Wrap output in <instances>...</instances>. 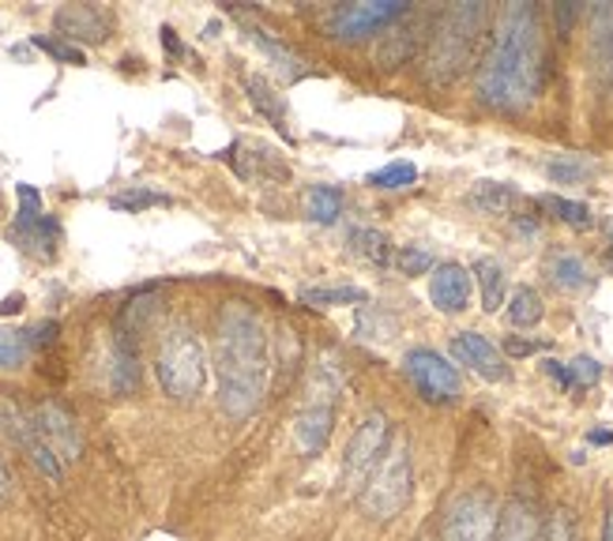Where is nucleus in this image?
Here are the masks:
<instances>
[{
    "label": "nucleus",
    "instance_id": "obj_1",
    "mask_svg": "<svg viewBox=\"0 0 613 541\" xmlns=\"http://www.w3.org/2000/svg\"><path fill=\"white\" fill-rule=\"evenodd\" d=\"M545 76L542 20L535 4H508L501 12L478 64V102L501 113H519L538 98Z\"/></svg>",
    "mask_w": 613,
    "mask_h": 541
},
{
    "label": "nucleus",
    "instance_id": "obj_2",
    "mask_svg": "<svg viewBox=\"0 0 613 541\" xmlns=\"http://www.w3.org/2000/svg\"><path fill=\"white\" fill-rule=\"evenodd\" d=\"M214 377H219V406L234 421L248 418L268 395L271 343L263 320L253 305L226 302L214 323Z\"/></svg>",
    "mask_w": 613,
    "mask_h": 541
},
{
    "label": "nucleus",
    "instance_id": "obj_3",
    "mask_svg": "<svg viewBox=\"0 0 613 541\" xmlns=\"http://www.w3.org/2000/svg\"><path fill=\"white\" fill-rule=\"evenodd\" d=\"M490 23L486 4H452L441 12L426 49V79L429 83H452L470 69L478 53V41Z\"/></svg>",
    "mask_w": 613,
    "mask_h": 541
},
{
    "label": "nucleus",
    "instance_id": "obj_4",
    "mask_svg": "<svg viewBox=\"0 0 613 541\" xmlns=\"http://www.w3.org/2000/svg\"><path fill=\"white\" fill-rule=\"evenodd\" d=\"M346 377L343 365H339L335 354H320L309 369V380H305V395L302 406L294 414V447L309 459H317L328 447L331 432H335V414H339V398H343Z\"/></svg>",
    "mask_w": 613,
    "mask_h": 541
},
{
    "label": "nucleus",
    "instance_id": "obj_5",
    "mask_svg": "<svg viewBox=\"0 0 613 541\" xmlns=\"http://www.w3.org/2000/svg\"><path fill=\"white\" fill-rule=\"evenodd\" d=\"M155 377L173 403H193L207 384V349L188 323H173L155 354Z\"/></svg>",
    "mask_w": 613,
    "mask_h": 541
},
{
    "label": "nucleus",
    "instance_id": "obj_6",
    "mask_svg": "<svg viewBox=\"0 0 613 541\" xmlns=\"http://www.w3.org/2000/svg\"><path fill=\"white\" fill-rule=\"evenodd\" d=\"M414 496V452L407 440H392L388 455L380 459V466L372 470L369 485L361 489L358 507L377 522H388L395 515H403V507Z\"/></svg>",
    "mask_w": 613,
    "mask_h": 541
},
{
    "label": "nucleus",
    "instance_id": "obj_7",
    "mask_svg": "<svg viewBox=\"0 0 613 541\" xmlns=\"http://www.w3.org/2000/svg\"><path fill=\"white\" fill-rule=\"evenodd\" d=\"M392 447V421L388 414L372 410L366 418L354 426L351 440L343 447V466H339V481L351 496H361V489L369 485L372 470L380 466V459L388 455Z\"/></svg>",
    "mask_w": 613,
    "mask_h": 541
},
{
    "label": "nucleus",
    "instance_id": "obj_8",
    "mask_svg": "<svg viewBox=\"0 0 613 541\" xmlns=\"http://www.w3.org/2000/svg\"><path fill=\"white\" fill-rule=\"evenodd\" d=\"M496 515H501V507H496L490 489H463L444 507L437 541H493Z\"/></svg>",
    "mask_w": 613,
    "mask_h": 541
},
{
    "label": "nucleus",
    "instance_id": "obj_9",
    "mask_svg": "<svg viewBox=\"0 0 613 541\" xmlns=\"http://www.w3.org/2000/svg\"><path fill=\"white\" fill-rule=\"evenodd\" d=\"M15 196H20V211H15V226H12L15 245L27 256H35V260H53L57 241H61V222L53 214H46L41 196L30 185H20Z\"/></svg>",
    "mask_w": 613,
    "mask_h": 541
},
{
    "label": "nucleus",
    "instance_id": "obj_10",
    "mask_svg": "<svg viewBox=\"0 0 613 541\" xmlns=\"http://www.w3.org/2000/svg\"><path fill=\"white\" fill-rule=\"evenodd\" d=\"M410 12V4L403 0H366V4H339L328 15V35L339 41H361L377 30L400 23Z\"/></svg>",
    "mask_w": 613,
    "mask_h": 541
},
{
    "label": "nucleus",
    "instance_id": "obj_11",
    "mask_svg": "<svg viewBox=\"0 0 613 541\" xmlns=\"http://www.w3.org/2000/svg\"><path fill=\"white\" fill-rule=\"evenodd\" d=\"M403 372L410 377L414 391H418L421 398H429V403H455L463 391V380H459V369L449 361V357H441L437 349H410L407 357H403Z\"/></svg>",
    "mask_w": 613,
    "mask_h": 541
},
{
    "label": "nucleus",
    "instance_id": "obj_12",
    "mask_svg": "<svg viewBox=\"0 0 613 541\" xmlns=\"http://www.w3.org/2000/svg\"><path fill=\"white\" fill-rule=\"evenodd\" d=\"M30 421H35L38 437L46 440L49 447H53V455L64 466L79 459V452H83L79 426H76V418H72V414L64 410L61 403H41V406H35V410H30Z\"/></svg>",
    "mask_w": 613,
    "mask_h": 541
},
{
    "label": "nucleus",
    "instance_id": "obj_13",
    "mask_svg": "<svg viewBox=\"0 0 613 541\" xmlns=\"http://www.w3.org/2000/svg\"><path fill=\"white\" fill-rule=\"evenodd\" d=\"M53 27L64 41L83 49V46H102V41L110 38L113 20H110V12H102L98 4H64V8H57Z\"/></svg>",
    "mask_w": 613,
    "mask_h": 541
},
{
    "label": "nucleus",
    "instance_id": "obj_14",
    "mask_svg": "<svg viewBox=\"0 0 613 541\" xmlns=\"http://www.w3.org/2000/svg\"><path fill=\"white\" fill-rule=\"evenodd\" d=\"M452 357L459 365H467L470 372H478L482 380H490V384L508 380V361H504V354L486 335H478V331H459V335L452 339Z\"/></svg>",
    "mask_w": 613,
    "mask_h": 541
},
{
    "label": "nucleus",
    "instance_id": "obj_15",
    "mask_svg": "<svg viewBox=\"0 0 613 541\" xmlns=\"http://www.w3.org/2000/svg\"><path fill=\"white\" fill-rule=\"evenodd\" d=\"M542 530L545 519L538 512V504L527 501V496H512L508 504H501L493 541H542Z\"/></svg>",
    "mask_w": 613,
    "mask_h": 541
},
{
    "label": "nucleus",
    "instance_id": "obj_16",
    "mask_svg": "<svg viewBox=\"0 0 613 541\" xmlns=\"http://www.w3.org/2000/svg\"><path fill=\"white\" fill-rule=\"evenodd\" d=\"M429 302L441 312H463L470 305V271L459 268V263H441L433 268V279H429Z\"/></svg>",
    "mask_w": 613,
    "mask_h": 541
},
{
    "label": "nucleus",
    "instance_id": "obj_17",
    "mask_svg": "<svg viewBox=\"0 0 613 541\" xmlns=\"http://www.w3.org/2000/svg\"><path fill=\"white\" fill-rule=\"evenodd\" d=\"M139 343L136 335L113 328V346H110V388L118 395H132L139 388Z\"/></svg>",
    "mask_w": 613,
    "mask_h": 541
},
{
    "label": "nucleus",
    "instance_id": "obj_18",
    "mask_svg": "<svg viewBox=\"0 0 613 541\" xmlns=\"http://www.w3.org/2000/svg\"><path fill=\"white\" fill-rule=\"evenodd\" d=\"M470 274H475L478 290H482V309L501 312L504 297H508V274H504L501 260H493V256H478Z\"/></svg>",
    "mask_w": 613,
    "mask_h": 541
},
{
    "label": "nucleus",
    "instance_id": "obj_19",
    "mask_svg": "<svg viewBox=\"0 0 613 541\" xmlns=\"http://www.w3.org/2000/svg\"><path fill=\"white\" fill-rule=\"evenodd\" d=\"M302 211L309 222H320V226H331L343 214V188L335 185H309L302 193Z\"/></svg>",
    "mask_w": 613,
    "mask_h": 541
},
{
    "label": "nucleus",
    "instance_id": "obj_20",
    "mask_svg": "<svg viewBox=\"0 0 613 541\" xmlns=\"http://www.w3.org/2000/svg\"><path fill=\"white\" fill-rule=\"evenodd\" d=\"M545 274L557 290H584L591 286V268L576 253H550L545 256Z\"/></svg>",
    "mask_w": 613,
    "mask_h": 541
},
{
    "label": "nucleus",
    "instance_id": "obj_21",
    "mask_svg": "<svg viewBox=\"0 0 613 541\" xmlns=\"http://www.w3.org/2000/svg\"><path fill=\"white\" fill-rule=\"evenodd\" d=\"M248 38H253L256 46H260V53L268 57L271 64H275V72H279V76H283V79H297V76H305V61H302V57H297L294 49H286L279 38H271L268 30L248 27Z\"/></svg>",
    "mask_w": 613,
    "mask_h": 541
},
{
    "label": "nucleus",
    "instance_id": "obj_22",
    "mask_svg": "<svg viewBox=\"0 0 613 541\" xmlns=\"http://www.w3.org/2000/svg\"><path fill=\"white\" fill-rule=\"evenodd\" d=\"M346 245H351L354 256H361L366 263H372V268H388V263H392V245H388V233H380L372 226L351 230Z\"/></svg>",
    "mask_w": 613,
    "mask_h": 541
},
{
    "label": "nucleus",
    "instance_id": "obj_23",
    "mask_svg": "<svg viewBox=\"0 0 613 541\" xmlns=\"http://www.w3.org/2000/svg\"><path fill=\"white\" fill-rule=\"evenodd\" d=\"M591 49H594V61H599L602 76L613 83V4L594 8L591 15Z\"/></svg>",
    "mask_w": 613,
    "mask_h": 541
},
{
    "label": "nucleus",
    "instance_id": "obj_24",
    "mask_svg": "<svg viewBox=\"0 0 613 541\" xmlns=\"http://www.w3.org/2000/svg\"><path fill=\"white\" fill-rule=\"evenodd\" d=\"M245 90H248V102H253L256 110H260L263 116H268V121L275 124V128L283 132V136H290V124H286V106H283V98H279L275 90H271L268 83H263L260 76H248V79H245Z\"/></svg>",
    "mask_w": 613,
    "mask_h": 541
},
{
    "label": "nucleus",
    "instance_id": "obj_25",
    "mask_svg": "<svg viewBox=\"0 0 613 541\" xmlns=\"http://www.w3.org/2000/svg\"><path fill=\"white\" fill-rule=\"evenodd\" d=\"M395 331H400V320H395L388 309H380V305H361L358 309V320H354V335L358 339L384 343V339H392Z\"/></svg>",
    "mask_w": 613,
    "mask_h": 541
},
{
    "label": "nucleus",
    "instance_id": "obj_26",
    "mask_svg": "<svg viewBox=\"0 0 613 541\" xmlns=\"http://www.w3.org/2000/svg\"><path fill=\"white\" fill-rule=\"evenodd\" d=\"M470 204L486 214H508L512 204H516V188L504 185V181H478L470 188Z\"/></svg>",
    "mask_w": 613,
    "mask_h": 541
},
{
    "label": "nucleus",
    "instance_id": "obj_27",
    "mask_svg": "<svg viewBox=\"0 0 613 541\" xmlns=\"http://www.w3.org/2000/svg\"><path fill=\"white\" fill-rule=\"evenodd\" d=\"M35 331L23 328H0V369H20L35 354Z\"/></svg>",
    "mask_w": 613,
    "mask_h": 541
},
{
    "label": "nucleus",
    "instance_id": "obj_28",
    "mask_svg": "<svg viewBox=\"0 0 613 541\" xmlns=\"http://www.w3.org/2000/svg\"><path fill=\"white\" fill-rule=\"evenodd\" d=\"M538 207H545V211L553 214V219H561L565 226H573V230H587L591 226V207L587 204H579V199H565V196H538Z\"/></svg>",
    "mask_w": 613,
    "mask_h": 541
},
{
    "label": "nucleus",
    "instance_id": "obj_29",
    "mask_svg": "<svg viewBox=\"0 0 613 541\" xmlns=\"http://www.w3.org/2000/svg\"><path fill=\"white\" fill-rule=\"evenodd\" d=\"M542 297H538V290L531 286H516L508 297V320L516 323V328H535L538 320H542Z\"/></svg>",
    "mask_w": 613,
    "mask_h": 541
},
{
    "label": "nucleus",
    "instance_id": "obj_30",
    "mask_svg": "<svg viewBox=\"0 0 613 541\" xmlns=\"http://www.w3.org/2000/svg\"><path fill=\"white\" fill-rule=\"evenodd\" d=\"M302 302L305 305H369V294L361 286H317V290H302Z\"/></svg>",
    "mask_w": 613,
    "mask_h": 541
},
{
    "label": "nucleus",
    "instance_id": "obj_31",
    "mask_svg": "<svg viewBox=\"0 0 613 541\" xmlns=\"http://www.w3.org/2000/svg\"><path fill=\"white\" fill-rule=\"evenodd\" d=\"M418 181V170L414 162H388L384 170L369 173V185L380 188V193H395V188H410Z\"/></svg>",
    "mask_w": 613,
    "mask_h": 541
},
{
    "label": "nucleus",
    "instance_id": "obj_32",
    "mask_svg": "<svg viewBox=\"0 0 613 541\" xmlns=\"http://www.w3.org/2000/svg\"><path fill=\"white\" fill-rule=\"evenodd\" d=\"M542 541H584V538H579V522H576V515L568 512V507H557V512L545 515Z\"/></svg>",
    "mask_w": 613,
    "mask_h": 541
},
{
    "label": "nucleus",
    "instance_id": "obj_33",
    "mask_svg": "<svg viewBox=\"0 0 613 541\" xmlns=\"http://www.w3.org/2000/svg\"><path fill=\"white\" fill-rule=\"evenodd\" d=\"M545 173H550L553 185H579V181L591 177V162H579V158H553V162H545Z\"/></svg>",
    "mask_w": 613,
    "mask_h": 541
},
{
    "label": "nucleus",
    "instance_id": "obj_34",
    "mask_svg": "<svg viewBox=\"0 0 613 541\" xmlns=\"http://www.w3.org/2000/svg\"><path fill=\"white\" fill-rule=\"evenodd\" d=\"M565 372H568V391L594 388V384L602 380V365L594 361V357H587V354L573 357V361L565 365Z\"/></svg>",
    "mask_w": 613,
    "mask_h": 541
},
{
    "label": "nucleus",
    "instance_id": "obj_35",
    "mask_svg": "<svg viewBox=\"0 0 613 541\" xmlns=\"http://www.w3.org/2000/svg\"><path fill=\"white\" fill-rule=\"evenodd\" d=\"M159 204H170V196L165 193H155V188H128V193H118L110 199L113 211H144V207H159Z\"/></svg>",
    "mask_w": 613,
    "mask_h": 541
},
{
    "label": "nucleus",
    "instance_id": "obj_36",
    "mask_svg": "<svg viewBox=\"0 0 613 541\" xmlns=\"http://www.w3.org/2000/svg\"><path fill=\"white\" fill-rule=\"evenodd\" d=\"M30 41H35L41 53H49V57H53V61H61V64H87L83 49H79V46H72V41H64L61 35H35Z\"/></svg>",
    "mask_w": 613,
    "mask_h": 541
},
{
    "label": "nucleus",
    "instance_id": "obj_37",
    "mask_svg": "<svg viewBox=\"0 0 613 541\" xmlns=\"http://www.w3.org/2000/svg\"><path fill=\"white\" fill-rule=\"evenodd\" d=\"M433 253L429 248H421V245H403L400 253H395V268H400V274H426V271H433Z\"/></svg>",
    "mask_w": 613,
    "mask_h": 541
},
{
    "label": "nucleus",
    "instance_id": "obj_38",
    "mask_svg": "<svg viewBox=\"0 0 613 541\" xmlns=\"http://www.w3.org/2000/svg\"><path fill=\"white\" fill-rule=\"evenodd\" d=\"M576 15H579V8L576 4H557V27L561 30H568L576 23Z\"/></svg>",
    "mask_w": 613,
    "mask_h": 541
},
{
    "label": "nucleus",
    "instance_id": "obj_39",
    "mask_svg": "<svg viewBox=\"0 0 613 541\" xmlns=\"http://www.w3.org/2000/svg\"><path fill=\"white\" fill-rule=\"evenodd\" d=\"M162 46L170 49L173 57L185 53V46H181V38H177V30H173V27H162Z\"/></svg>",
    "mask_w": 613,
    "mask_h": 541
},
{
    "label": "nucleus",
    "instance_id": "obj_40",
    "mask_svg": "<svg viewBox=\"0 0 613 541\" xmlns=\"http://www.w3.org/2000/svg\"><path fill=\"white\" fill-rule=\"evenodd\" d=\"M538 343H524V339H508V354L524 357V354H535Z\"/></svg>",
    "mask_w": 613,
    "mask_h": 541
},
{
    "label": "nucleus",
    "instance_id": "obj_41",
    "mask_svg": "<svg viewBox=\"0 0 613 541\" xmlns=\"http://www.w3.org/2000/svg\"><path fill=\"white\" fill-rule=\"evenodd\" d=\"M8 493H12V474H8L4 459H0V501H4Z\"/></svg>",
    "mask_w": 613,
    "mask_h": 541
},
{
    "label": "nucleus",
    "instance_id": "obj_42",
    "mask_svg": "<svg viewBox=\"0 0 613 541\" xmlns=\"http://www.w3.org/2000/svg\"><path fill=\"white\" fill-rule=\"evenodd\" d=\"M602 541H613V501L606 504V519H602Z\"/></svg>",
    "mask_w": 613,
    "mask_h": 541
},
{
    "label": "nucleus",
    "instance_id": "obj_43",
    "mask_svg": "<svg viewBox=\"0 0 613 541\" xmlns=\"http://www.w3.org/2000/svg\"><path fill=\"white\" fill-rule=\"evenodd\" d=\"M20 309H23V294H12L4 305H0V312H4V316H8V312H20Z\"/></svg>",
    "mask_w": 613,
    "mask_h": 541
},
{
    "label": "nucleus",
    "instance_id": "obj_44",
    "mask_svg": "<svg viewBox=\"0 0 613 541\" xmlns=\"http://www.w3.org/2000/svg\"><path fill=\"white\" fill-rule=\"evenodd\" d=\"M591 440H594V444H610L613 432H610V429H594V432H591Z\"/></svg>",
    "mask_w": 613,
    "mask_h": 541
},
{
    "label": "nucleus",
    "instance_id": "obj_45",
    "mask_svg": "<svg viewBox=\"0 0 613 541\" xmlns=\"http://www.w3.org/2000/svg\"><path fill=\"white\" fill-rule=\"evenodd\" d=\"M610 268H613V245H610Z\"/></svg>",
    "mask_w": 613,
    "mask_h": 541
},
{
    "label": "nucleus",
    "instance_id": "obj_46",
    "mask_svg": "<svg viewBox=\"0 0 613 541\" xmlns=\"http://www.w3.org/2000/svg\"><path fill=\"white\" fill-rule=\"evenodd\" d=\"M418 541H433V538H429V534H426V538H418Z\"/></svg>",
    "mask_w": 613,
    "mask_h": 541
}]
</instances>
